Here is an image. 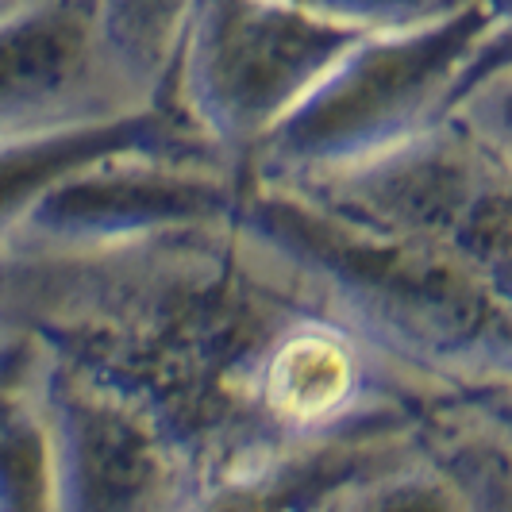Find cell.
Listing matches in <instances>:
<instances>
[{"instance_id":"obj_1","label":"cell","mask_w":512,"mask_h":512,"mask_svg":"<svg viewBox=\"0 0 512 512\" xmlns=\"http://www.w3.org/2000/svg\"><path fill=\"white\" fill-rule=\"evenodd\" d=\"M489 27V0H474L432 24L366 35L258 143L243 170L255 185H316L409 143L447 116Z\"/></svg>"},{"instance_id":"obj_2","label":"cell","mask_w":512,"mask_h":512,"mask_svg":"<svg viewBox=\"0 0 512 512\" xmlns=\"http://www.w3.org/2000/svg\"><path fill=\"white\" fill-rule=\"evenodd\" d=\"M362 39L305 0H197L166 101L243 170L258 143Z\"/></svg>"},{"instance_id":"obj_3","label":"cell","mask_w":512,"mask_h":512,"mask_svg":"<svg viewBox=\"0 0 512 512\" xmlns=\"http://www.w3.org/2000/svg\"><path fill=\"white\" fill-rule=\"evenodd\" d=\"M31 378L51 436L58 512H193L201 486L143 412L70 374L35 343Z\"/></svg>"},{"instance_id":"obj_4","label":"cell","mask_w":512,"mask_h":512,"mask_svg":"<svg viewBox=\"0 0 512 512\" xmlns=\"http://www.w3.org/2000/svg\"><path fill=\"white\" fill-rule=\"evenodd\" d=\"M135 112L104 77L85 0L0 27V139Z\"/></svg>"},{"instance_id":"obj_5","label":"cell","mask_w":512,"mask_h":512,"mask_svg":"<svg viewBox=\"0 0 512 512\" xmlns=\"http://www.w3.org/2000/svg\"><path fill=\"white\" fill-rule=\"evenodd\" d=\"M174 135H197L181 120L170 101L135 108L120 116H104L74 128L39 131L20 139H0V255L8 251L12 235L20 231L35 201L70 170L112 151H128Z\"/></svg>"},{"instance_id":"obj_6","label":"cell","mask_w":512,"mask_h":512,"mask_svg":"<svg viewBox=\"0 0 512 512\" xmlns=\"http://www.w3.org/2000/svg\"><path fill=\"white\" fill-rule=\"evenodd\" d=\"M108 85L135 108L166 101L197 0H85Z\"/></svg>"},{"instance_id":"obj_7","label":"cell","mask_w":512,"mask_h":512,"mask_svg":"<svg viewBox=\"0 0 512 512\" xmlns=\"http://www.w3.org/2000/svg\"><path fill=\"white\" fill-rule=\"evenodd\" d=\"M324 512H470L459 482L424 447L420 432L393 443L347 478Z\"/></svg>"},{"instance_id":"obj_8","label":"cell","mask_w":512,"mask_h":512,"mask_svg":"<svg viewBox=\"0 0 512 512\" xmlns=\"http://www.w3.org/2000/svg\"><path fill=\"white\" fill-rule=\"evenodd\" d=\"M451 112L512 174V66L493 70V74L478 77L474 85H466L451 101Z\"/></svg>"},{"instance_id":"obj_9","label":"cell","mask_w":512,"mask_h":512,"mask_svg":"<svg viewBox=\"0 0 512 512\" xmlns=\"http://www.w3.org/2000/svg\"><path fill=\"white\" fill-rule=\"evenodd\" d=\"M305 4L362 35H389L443 20L474 0H305Z\"/></svg>"},{"instance_id":"obj_10","label":"cell","mask_w":512,"mask_h":512,"mask_svg":"<svg viewBox=\"0 0 512 512\" xmlns=\"http://www.w3.org/2000/svg\"><path fill=\"white\" fill-rule=\"evenodd\" d=\"M505 66H512V20L489 27V35L478 43L474 58H470V62H466V70H462L455 97H459L466 85H474L478 77L493 74V70H505ZM455 97H451V101H455Z\"/></svg>"},{"instance_id":"obj_11","label":"cell","mask_w":512,"mask_h":512,"mask_svg":"<svg viewBox=\"0 0 512 512\" xmlns=\"http://www.w3.org/2000/svg\"><path fill=\"white\" fill-rule=\"evenodd\" d=\"M51 4H62V0H0V27L4 24H16V20H27Z\"/></svg>"},{"instance_id":"obj_12","label":"cell","mask_w":512,"mask_h":512,"mask_svg":"<svg viewBox=\"0 0 512 512\" xmlns=\"http://www.w3.org/2000/svg\"><path fill=\"white\" fill-rule=\"evenodd\" d=\"M489 12H493V24H505L512 20V0H489Z\"/></svg>"}]
</instances>
